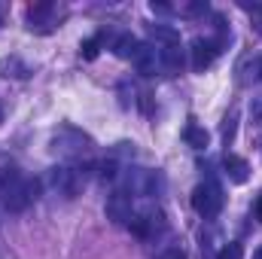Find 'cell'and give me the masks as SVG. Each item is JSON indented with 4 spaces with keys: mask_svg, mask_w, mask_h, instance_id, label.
Masks as SVG:
<instances>
[{
    "mask_svg": "<svg viewBox=\"0 0 262 259\" xmlns=\"http://www.w3.org/2000/svg\"><path fill=\"white\" fill-rule=\"evenodd\" d=\"M92 146H95V140L85 131L73 128V125H61L52 134V149L64 159H82V156L92 153Z\"/></svg>",
    "mask_w": 262,
    "mask_h": 259,
    "instance_id": "cell-1",
    "label": "cell"
},
{
    "mask_svg": "<svg viewBox=\"0 0 262 259\" xmlns=\"http://www.w3.org/2000/svg\"><path fill=\"white\" fill-rule=\"evenodd\" d=\"M223 204H226V195L220 189V183H213V180H204V183H198L192 189V207L204 220H213L223 210Z\"/></svg>",
    "mask_w": 262,
    "mask_h": 259,
    "instance_id": "cell-2",
    "label": "cell"
},
{
    "mask_svg": "<svg viewBox=\"0 0 262 259\" xmlns=\"http://www.w3.org/2000/svg\"><path fill=\"white\" fill-rule=\"evenodd\" d=\"M128 229L137 235V238H156V235H162L165 229H168V220H165V213L159 210V207H143V210H134L128 220Z\"/></svg>",
    "mask_w": 262,
    "mask_h": 259,
    "instance_id": "cell-3",
    "label": "cell"
},
{
    "mask_svg": "<svg viewBox=\"0 0 262 259\" xmlns=\"http://www.w3.org/2000/svg\"><path fill=\"white\" fill-rule=\"evenodd\" d=\"M0 192H3V204H6V210L18 213V210H25L31 201L40 198V180H25V177H18L15 183H9V186L0 189Z\"/></svg>",
    "mask_w": 262,
    "mask_h": 259,
    "instance_id": "cell-4",
    "label": "cell"
},
{
    "mask_svg": "<svg viewBox=\"0 0 262 259\" xmlns=\"http://www.w3.org/2000/svg\"><path fill=\"white\" fill-rule=\"evenodd\" d=\"M82 168H85V165H82ZM82 168H73V165H55V168L49 171V183H52L61 195L76 198V195L82 192V186H85V171H82Z\"/></svg>",
    "mask_w": 262,
    "mask_h": 259,
    "instance_id": "cell-5",
    "label": "cell"
},
{
    "mask_svg": "<svg viewBox=\"0 0 262 259\" xmlns=\"http://www.w3.org/2000/svg\"><path fill=\"white\" fill-rule=\"evenodd\" d=\"M125 183L128 195H159L165 189V177L159 171H146V168H128L125 171Z\"/></svg>",
    "mask_w": 262,
    "mask_h": 259,
    "instance_id": "cell-6",
    "label": "cell"
},
{
    "mask_svg": "<svg viewBox=\"0 0 262 259\" xmlns=\"http://www.w3.org/2000/svg\"><path fill=\"white\" fill-rule=\"evenodd\" d=\"M55 3H49V0H43V3H34V6H28V31H34V34H49V31H55Z\"/></svg>",
    "mask_w": 262,
    "mask_h": 259,
    "instance_id": "cell-7",
    "label": "cell"
},
{
    "mask_svg": "<svg viewBox=\"0 0 262 259\" xmlns=\"http://www.w3.org/2000/svg\"><path fill=\"white\" fill-rule=\"evenodd\" d=\"M131 213H134V204H131V195L125 189H116L107 198V220H113L116 226H128Z\"/></svg>",
    "mask_w": 262,
    "mask_h": 259,
    "instance_id": "cell-8",
    "label": "cell"
},
{
    "mask_svg": "<svg viewBox=\"0 0 262 259\" xmlns=\"http://www.w3.org/2000/svg\"><path fill=\"white\" fill-rule=\"evenodd\" d=\"M189 52H192V70L195 73H204L207 67L213 64V58L220 55V49L213 46V40H204V37H195L192 40V49Z\"/></svg>",
    "mask_w": 262,
    "mask_h": 259,
    "instance_id": "cell-9",
    "label": "cell"
},
{
    "mask_svg": "<svg viewBox=\"0 0 262 259\" xmlns=\"http://www.w3.org/2000/svg\"><path fill=\"white\" fill-rule=\"evenodd\" d=\"M131 61H134V67H137V73H143V76H156V70H162V64H159V52H156V46H149V43H140Z\"/></svg>",
    "mask_w": 262,
    "mask_h": 259,
    "instance_id": "cell-10",
    "label": "cell"
},
{
    "mask_svg": "<svg viewBox=\"0 0 262 259\" xmlns=\"http://www.w3.org/2000/svg\"><path fill=\"white\" fill-rule=\"evenodd\" d=\"M223 168H226V177L232 180V183H247L250 180V165H247V159H241V156H235V153H226L223 156Z\"/></svg>",
    "mask_w": 262,
    "mask_h": 259,
    "instance_id": "cell-11",
    "label": "cell"
},
{
    "mask_svg": "<svg viewBox=\"0 0 262 259\" xmlns=\"http://www.w3.org/2000/svg\"><path fill=\"white\" fill-rule=\"evenodd\" d=\"M159 64L165 73H180L183 64H186V58H183V49L180 46H165V49H159Z\"/></svg>",
    "mask_w": 262,
    "mask_h": 259,
    "instance_id": "cell-12",
    "label": "cell"
},
{
    "mask_svg": "<svg viewBox=\"0 0 262 259\" xmlns=\"http://www.w3.org/2000/svg\"><path fill=\"white\" fill-rule=\"evenodd\" d=\"M146 34L149 40H159L165 46H180V31L171 25H146Z\"/></svg>",
    "mask_w": 262,
    "mask_h": 259,
    "instance_id": "cell-13",
    "label": "cell"
},
{
    "mask_svg": "<svg viewBox=\"0 0 262 259\" xmlns=\"http://www.w3.org/2000/svg\"><path fill=\"white\" fill-rule=\"evenodd\" d=\"M183 140H186L192 149H207L210 134H207V128H201V125H186V128H183Z\"/></svg>",
    "mask_w": 262,
    "mask_h": 259,
    "instance_id": "cell-14",
    "label": "cell"
},
{
    "mask_svg": "<svg viewBox=\"0 0 262 259\" xmlns=\"http://www.w3.org/2000/svg\"><path fill=\"white\" fill-rule=\"evenodd\" d=\"M137 37H131V34H119L116 37V43H113V52L119 55V58H134V52H137Z\"/></svg>",
    "mask_w": 262,
    "mask_h": 259,
    "instance_id": "cell-15",
    "label": "cell"
},
{
    "mask_svg": "<svg viewBox=\"0 0 262 259\" xmlns=\"http://www.w3.org/2000/svg\"><path fill=\"white\" fill-rule=\"evenodd\" d=\"M0 73H3V76H15V79H25L31 70H28V64H21V61L12 55V58H3V61H0Z\"/></svg>",
    "mask_w": 262,
    "mask_h": 259,
    "instance_id": "cell-16",
    "label": "cell"
},
{
    "mask_svg": "<svg viewBox=\"0 0 262 259\" xmlns=\"http://www.w3.org/2000/svg\"><path fill=\"white\" fill-rule=\"evenodd\" d=\"M101 40H104L101 34H95V37L82 40V43H79V55H82L85 61H95V58H98V52H101Z\"/></svg>",
    "mask_w": 262,
    "mask_h": 259,
    "instance_id": "cell-17",
    "label": "cell"
},
{
    "mask_svg": "<svg viewBox=\"0 0 262 259\" xmlns=\"http://www.w3.org/2000/svg\"><path fill=\"white\" fill-rule=\"evenodd\" d=\"M235 131H238V110H229V116L223 119V140H226V146L235 140Z\"/></svg>",
    "mask_w": 262,
    "mask_h": 259,
    "instance_id": "cell-18",
    "label": "cell"
},
{
    "mask_svg": "<svg viewBox=\"0 0 262 259\" xmlns=\"http://www.w3.org/2000/svg\"><path fill=\"white\" fill-rule=\"evenodd\" d=\"M92 168L98 171L101 180H116V174H119V165H116L113 159H104V162H98V165H92Z\"/></svg>",
    "mask_w": 262,
    "mask_h": 259,
    "instance_id": "cell-19",
    "label": "cell"
},
{
    "mask_svg": "<svg viewBox=\"0 0 262 259\" xmlns=\"http://www.w3.org/2000/svg\"><path fill=\"white\" fill-rule=\"evenodd\" d=\"M241 256H244V247H241V244H235V241H232V244H226V247L216 253V259H241Z\"/></svg>",
    "mask_w": 262,
    "mask_h": 259,
    "instance_id": "cell-20",
    "label": "cell"
},
{
    "mask_svg": "<svg viewBox=\"0 0 262 259\" xmlns=\"http://www.w3.org/2000/svg\"><path fill=\"white\" fill-rule=\"evenodd\" d=\"M180 12H183V15H201V12H207V0H192V3H183V6H180Z\"/></svg>",
    "mask_w": 262,
    "mask_h": 259,
    "instance_id": "cell-21",
    "label": "cell"
},
{
    "mask_svg": "<svg viewBox=\"0 0 262 259\" xmlns=\"http://www.w3.org/2000/svg\"><path fill=\"white\" fill-rule=\"evenodd\" d=\"M116 156H128V159H134V143H128V140H122V143H116V149H113Z\"/></svg>",
    "mask_w": 262,
    "mask_h": 259,
    "instance_id": "cell-22",
    "label": "cell"
},
{
    "mask_svg": "<svg viewBox=\"0 0 262 259\" xmlns=\"http://www.w3.org/2000/svg\"><path fill=\"white\" fill-rule=\"evenodd\" d=\"M159 259H186V253L180 250V247H168V250H162Z\"/></svg>",
    "mask_w": 262,
    "mask_h": 259,
    "instance_id": "cell-23",
    "label": "cell"
},
{
    "mask_svg": "<svg viewBox=\"0 0 262 259\" xmlns=\"http://www.w3.org/2000/svg\"><path fill=\"white\" fill-rule=\"evenodd\" d=\"M253 116H256V125H262V101H253Z\"/></svg>",
    "mask_w": 262,
    "mask_h": 259,
    "instance_id": "cell-24",
    "label": "cell"
},
{
    "mask_svg": "<svg viewBox=\"0 0 262 259\" xmlns=\"http://www.w3.org/2000/svg\"><path fill=\"white\" fill-rule=\"evenodd\" d=\"M253 213H256V220L262 223V192L256 195V201H253Z\"/></svg>",
    "mask_w": 262,
    "mask_h": 259,
    "instance_id": "cell-25",
    "label": "cell"
},
{
    "mask_svg": "<svg viewBox=\"0 0 262 259\" xmlns=\"http://www.w3.org/2000/svg\"><path fill=\"white\" fill-rule=\"evenodd\" d=\"M149 9H152V12H171V6H168V3H156V0L149 3Z\"/></svg>",
    "mask_w": 262,
    "mask_h": 259,
    "instance_id": "cell-26",
    "label": "cell"
},
{
    "mask_svg": "<svg viewBox=\"0 0 262 259\" xmlns=\"http://www.w3.org/2000/svg\"><path fill=\"white\" fill-rule=\"evenodd\" d=\"M253 259H262V247H259V250H256V253H253Z\"/></svg>",
    "mask_w": 262,
    "mask_h": 259,
    "instance_id": "cell-27",
    "label": "cell"
},
{
    "mask_svg": "<svg viewBox=\"0 0 262 259\" xmlns=\"http://www.w3.org/2000/svg\"><path fill=\"white\" fill-rule=\"evenodd\" d=\"M0 122H3V104H0Z\"/></svg>",
    "mask_w": 262,
    "mask_h": 259,
    "instance_id": "cell-28",
    "label": "cell"
},
{
    "mask_svg": "<svg viewBox=\"0 0 262 259\" xmlns=\"http://www.w3.org/2000/svg\"><path fill=\"white\" fill-rule=\"evenodd\" d=\"M0 21H3V12H0Z\"/></svg>",
    "mask_w": 262,
    "mask_h": 259,
    "instance_id": "cell-29",
    "label": "cell"
},
{
    "mask_svg": "<svg viewBox=\"0 0 262 259\" xmlns=\"http://www.w3.org/2000/svg\"><path fill=\"white\" fill-rule=\"evenodd\" d=\"M259 76H262V67H259Z\"/></svg>",
    "mask_w": 262,
    "mask_h": 259,
    "instance_id": "cell-30",
    "label": "cell"
}]
</instances>
